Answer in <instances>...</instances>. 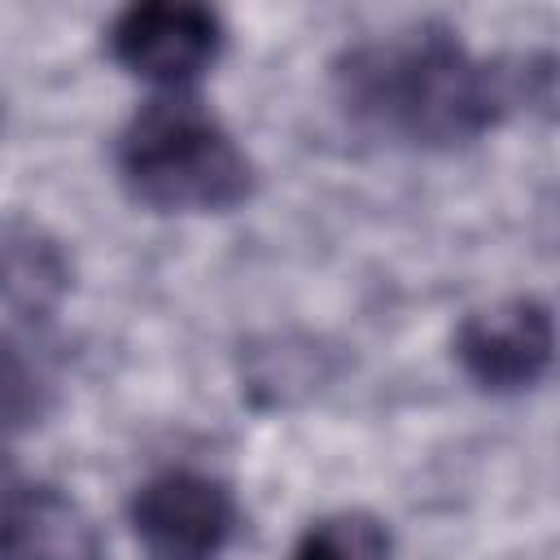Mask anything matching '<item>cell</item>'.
Masks as SVG:
<instances>
[{
  "mask_svg": "<svg viewBox=\"0 0 560 560\" xmlns=\"http://www.w3.org/2000/svg\"><path fill=\"white\" fill-rule=\"evenodd\" d=\"M551 79V57H481L446 22L381 31L328 61V88L346 122L411 153H455L516 109H547Z\"/></svg>",
  "mask_w": 560,
  "mask_h": 560,
  "instance_id": "cell-1",
  "label": "cell"
},
{
  "mask_svg": "<svg viewBox=\"0 0 560 560\" xmlns=\"http://www.w3.org/2000/svg\"><path fill=\"white\" fill-rule=\"evenodd\" d=\"M122 192L153 214H228L258 192V166L192 92L149 96L114 140Z\"/></svg>",
  "mask_w": 560,
  "mask_h": 560,
  "instance_id": "cell-2",
  "label": "cell"
},
{
  "mask_svg": "<svg viewBox=\"0 0 560 560\" xmlns=\"http://www.w3.org/2000/svg\"><path fill=\"white\" fill-rule=\"evenodd\" d=\"M236 521V494L201 468H162L127 499V525L144 560H219Z\"/></svg>",
  "mask_w": 560,
  "mask_h": 560,
  "instance_id": "cell-3",
  "label": "cell"
},
{
  "mask_svg": "<svg viewBox=\"0 0 560 560\" xmlns=\"http://www.w3.org/2000/svg\"><path fill=\"white\" fill-rule=\"evenodd\" d=\"M228 44V26L214 9L192 0H149L114 13L105 31L109 57L162 92H184L201 79Z\"/></svg>",
  "mask_w": 560,
  "mask_h": 560,
  "instance_id": "cell-4",
  "label": "cell"
},
{
  "mask_svg": "<svg viewBox=\"0 0 560 560\" xmlns=\"http://www.w3.org/2000/svg\"><path fill=\"white\" fill-rule=\"evenodd\" d=\"M451 354L459 372L486 394L534 389L556 359L551 306L534 293H512L490 306H477L455 324Z\"/></svg>",
  "mask_w": 560,
  "mask_h": 560,
  "instance_id": "cell-5",
  "label": "cell"
},
{
  "mask_svg": "<svg viewBox=\"0 0 560 560\" xmlns=\"http://www.w3.org/2000/svg\"><path fill=\"white\" fill-rule=\"evenodd\" d=\"M0 560H105L92 512L52 481L0 490Z\"/></svg>",
  "mask_w": 560,
  "mask_h": 560,
  "instance_id": "cell-6",
  "label": "cell"
},
{
  "mask_svg": "<svg viewBox=\"0 0 560 560\" xmlns=\"http://www.w3.org/2000/svg\"><path fill=\"white\" fill-rule=\"evenodd\" d=\"M70 284L74 262L48 228L22 214L0 219V306L9 315L22 324H44L66 302Z\"/></svg>",
  "mask_w": 560,
  "mask_h": 560,
  "instance_id": "cell-7",
  "label": "cell"
},
{
  "mask_svg": "<svg viewBox=\"0 0 560 560\" xmlns=\"http://www.w3.org/2000/svg\"><path fill=\"white\" fill-rule=\"evenodd\" d=\"M57 407V372L44 346L0 328V433H31Z\"/></svg>",
  "mask_w": 560,
  "mask_h": 560,
  "instance_id": "cell-8",
  "label": "cell"
},
{
  "mask_svg": "<svg viewBox=\"0 0 560 560\" xmlns=\"http://www.w3.org/2000/svg\"><path fill=\"white\" fill-rule=\"evenodd\" d=\"M389 556H394L389 525L363 508L315 516L289 551V560H389Z\"/></svg>",
  "mask_w": 560,
  "mask_h": 560,
  "instance_id": "cell-9",
  "label": "cell"
}]
</instances>
